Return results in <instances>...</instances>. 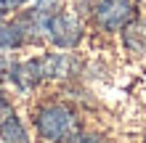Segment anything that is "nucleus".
<instances>
[{"label":"nucleus","mask_w":146,"mask_h":143,"mask_svg":"<svg viewBox=\"0 0 146 143\" xmlns=\"http://www.w3.org/2000/svg\"><path fill=\"white\" fill-rule=\"evenodd\" d=\"M125 32V48L133 53H146V21H130Z\"/></svg>","instance_id":"6"},{"label":"nucleus","mask_w":146,"mask_h":143,"mask_svg":"<svg viewBox=\"0 0 146 143\" xmlns=\"http://www.w3.org/2000/svg\"><path fill=\"white\" fill-rule=\"evenodd\" d=\"M133 0H98L93 5V21L101 32H119L133 21Z\"/></svg>","instance_id":"2"},{"label":"nucleus","mask_w":146,"mask_h":143,"mask_svg":"<svg viewBox=\"0 0 146 143\" xmlns=\"http://www.w3.org/2000/svg\"><path fill=\"white\" fill-rule=\"evenodd\" d=\"M143 143H146V138H143Z\"/></svg>","instance_id":"12"},{"label":"nucleus","mask_w":146,"mask_h":143,"mask_svg":"<svg viewBox=\"0 0 146 143\" xmlns=\"http://www.w3.org/2000/svg\"><path fill=\"white\" fill-rule=\"evenodd\" d=\"M27 3H32V0H8V8H24Z\"/></svg>","instance_id":"9"},{"label":"nucleus","mask_w":146,"mask_h":143,"mask_svg":"<svg viewBox=\"0 0 146 143\" xmlns=\"http://www.w3.org/2000/svg\"><path fill=\"white\" fill-rule=\"evenodd\" d=\"M5 13H8V0H0V21H3Z\"/></svg>","instance_id":"10"},{"label":"nucleus","mask_w":146,"mask_h":143,"mask_svg":"<svg viewBox=\"0 0 146 143\" xmlns=\"http://www.w3.org/2000/svg\"><path fill=\"white\" fill-rule=\"evenodd\" d=\"M35 130L45 143H64L80 130V119L69 103L48 101L35 111Z\"/></svg>","instance_id":"1"},{"label":"nucleus","mask_w":146,"mask_h":143,"mask_svg":"<svg viewBox=\"0 0 146 143\" xmlns=\"http://www.w3.org/2000/svg\"><path fill=\"white\" fill-rule=\"evenodd\" d=\"M66 143H106V140H104V135H98V132H80L77 130Z\"/></svg>","instance_id":"8"},{"label":"nucleus","mask_w":146,"mask_h":143,"mask_svg":"<svg viewBox=\"0 0 146 143\" xmlns=\"http://www.w3.org/2000/svg\"><path fill=\"white\" fill-rule=\"evenodd\" d=\"M3 109H8V103H5V98H3V90H0V111Z\"/></svg>","instance_id":"11"},{"label":"nucleus","mask_w":146,"mask_h":143,"mask_svg":"<svg viewBox=\"0 0 146 143\" xmlns=\"http://www.w3.org/2000/svg\"><path fill=\"white\" fill-rule=\"evenodd\" d=\"M0 140L3 143H32L24 122L13 111H5V117L0 119Z\"/></svg>","instance_id":"5"},{"label":"nucleus","mask_w":146,"mask_h":143,"mask_svg":"<svg viewBox=\"0 0 146 143\" xmlns=\"http://www.w3.org/2000/svg\"><path fill=\"white\" fill-rule=\"evenodd\" d=\"M24 24H3L0 21V50H13L24 45Z\"/></svg>","instance_id":"7"},{"label":"nucleus","mask_w":146,"mask_h":143,"mask_svg":"<svg viewBox=\"0 0 146 143\" xmlns=\"http://www.w3.org/2000/svg\"><path fill=\"white\" fill-rule=\"evenodd\" d=\"M8 77L13 80V85L19 90H32L35 85H40L42 80H45V74H42V64L40 58H29V61H21V64H13L11 69H8Z\"/></svg>","instance_id":"4"},{"label":"nucleus","mask_w":146,"mask_h":143,"mask_svg":"<svg viewBox=\"0 0 146 143\" xmlns=\"http://www.w3.org/2000/svg\"><path fill=\"white\" fill-rule=\"evenodd\" d=\"M42 35H45L56 48H74V45L82 40V24L77 21L74 13H58V11H56V13L45 21Z\"/></svg>","instance_id":"3"}]
</instances>
